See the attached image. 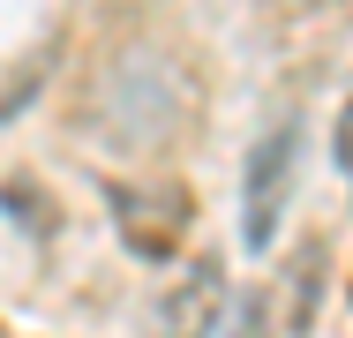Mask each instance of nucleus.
<instances>
[{"mask_svg":"<svg viewBox=\"0 0 353 338\" xmlns=\"http://www.w3.org/2000/svg\"><path fill=\"white\" fill-rule=\"evenodd\" d=\"M113 210H121V233H128V248L136 256H173L181 241H188V218H196V203L181 181H136V188H121L113 181Z\"/></svg>","mask_w":353,"mask_h":338,"instance_id":"f257e3e1","label":"nucleus"},{"mask_svg":"<svg viewBox=\"0 0 353 338\" xmlns=\"http://www.w3.org/2000/svg\"><path fill=\"white\" fill-rule=\"evenodd\" d=\"M293 150H301L293 128L263 135V143L248 150V196H241V241H248V248H271V233H279L285 188H293Z\"/></svg>","mask_w":353,"mask_h":338,"instance_id":"f03ea898","label":"nucleus"},{"mask_svg":"<svg viewBox=\"0 0 353 338\" xmlns=\"http://www.w3.org/2000/svg\"><path fill=\"white\" fill-rule=\"evenodd\" d=\"M225 308H233V293H225V270L203 256V264H196L181 286H173V293H165V308H158V338H211Z\"/></svg>","mask_w":353,"mask_h":338,"instance_id":"7ed1b4c3","label":"nucleus"},{"mask_svg":"<svg viewBox=\"0 0 353 338\" xmlns=\"http://www.w3.org/2000/svg\"><path fill=\"white\" fill-rule=\"evenodd\" d=\"M316 293H323V241H308V248L293 256V270H285V286H279L285 324H293V331H308V324H316Z\"/></svg>","mask_w":353,"mask_h":338,"instance_id":"20e7f679","label":"nucleus"},{"mask_svg":"<svg viewBox=\"0 0 353 338\" xmlns=\"http://www.w3.org/2000/svg\"><path fill=\"white\" fill-rule=\"evenodd\" d=\"M211 338H271V331H263V301H233V308L218 316Z\"/></svg>","mask_w":353,"mask_h":338,"instance_id":"39448f33","label":"nucleus"},{"mask_svg":"<svg viewBox=\"0 0 353 338\" xmlns=\"http://www.w3.org/2000/svg\"><path fill=\"white\" fill-rule=\"evenodd\" d=\"M339 166H346V181H353V98H346V113H339Z\"/></svg>","mask_w":353,"mask_h":338,"instance_id":"423d86ee","label":"nucleus"}]
</instances>
